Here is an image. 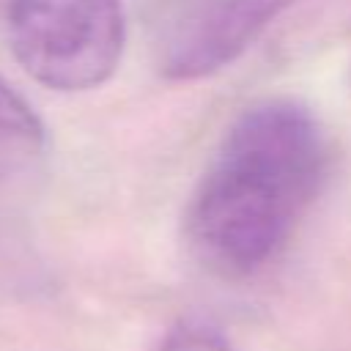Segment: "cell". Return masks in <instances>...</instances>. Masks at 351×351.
<instances>
[{
    "instance_id": "6da1fadb",
    "label": "cell",
    "mask_w": 351,
    "mask_h": 351,
    "mask_svg": "<svg viewBox=\"0 0 351 351\" xmlns=\"http://www.w3.org/2000/svg\"><path fill=\"white\" fill-rule=\"evenodd\" d=\"M326 167V132L304 104L266 99L250 107L195 186L186 211L192 250L219 274H255L291 239Z\"/></svg>"
},
{
    "instance_id": "7a4b0ae2",
    "label": "cell",
    "mask_w": 351,
    "mask_h": 351,
    "mask_svg": "<svg viewBox=\"0 0 351 351\" xmlns=\"http://www.w3.org/2000/svg\"><path fill=\"white\" fill-rule=\"evenodd\" d=\"M5 30L25 74L63 93L104 85L126 47L121 0H8Z\"/></svg>"
},
{
    "instance_id": "3957f363",
    "label": "cell",
    "mask_w": 351,
    "mask_h": 351,
    "mask_svg": "<svg viewBox=\"0 0 351 351\" xmlns=\"http://www.w3.org/2000/svg\"><path fill=\"white\" fill-rule=\"evenodd\" d=\"M291 0H192L162 44L170 80H200L233 63Z\"/></svg>"
},
{
    "instance_id": "277c9868",
    "label": "cell",
    "mask_w": 351,
    "mask_h": 351,
    "mask_svg": "<svg viewBox=\"0 0 351 351\" xmlns=\"http://www.w3.org/2000/svg\"><path fill=\"white\" fill-rule=\"evenodd\" d=\"M47 148V129L36 110L0 77V186L30 173Z\"/></svg>"
},
{
    "instance_id": "5b68a950",
    "label": "cell",
    "mask_w": 351,
    "mask_h": 351,
    "mask_svg": "<svg viewBox=\"0 0 351 351\" xmlns=\"http://www.w3.org/2000/svg\"><path fill=\"white\" fill-rule=\"evenodd\" d=\"M159 351H233V346L211 321L184 318L167 332Z\"/></svg>"
}]
</instances>
